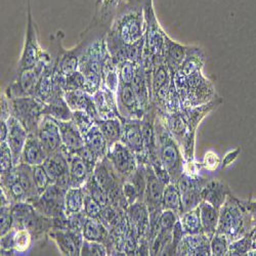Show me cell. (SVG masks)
<instances>
[{"instance_id":"4316f807","label":"cell","mask_w":256,"mask_h":256,"mask_svg":"<svg viewBox=\"0 0 256 256\" xmlns=\"http://www.w3.org/2000/svg\"><path fill=\"white\" fill-rule=\"evenodd\" d=\"M199 209L203 232L211 239L218 230L220 209L206 201H202L200 203Z\"/></svg>"},{"instance_id":"30bf717a","label":"cell","mask_w":256,"mask_h":256,"mask_svg":"<svg viewBox=\"0 0 256 256\" xmlns=\"http://www.w3.org/2000/svg\"><path fill=\"white\" fill-rule=\"evenodd\" d=\"M36 136L44 146L48 156H50L62 150V138L60 132V126L58 120L44 115L42 117Z\"/></svg>"},{"instance_id":"cb8c5ba5","label":"cell","mask_w":256,"mask_h":256,"mask_svg":"<svg viewBox=\"0 0 256 256\" xmlns=\"http://www.w3.org/2000/svg\"><path fill=\"white\" fill-rule=\"evenodd\" d=\"M48 154L41 146L36 134H29L24 150L20 158V163H26L30 166L42 165L48 158Z\"/></svg>"},{"instance_id":"ba28073f","label":"cell","mask_w":256,"mask_h":256,"mask_svg":"<svg viewBox=\"0 0 256 256\" xmlns=\"http://www.w3.org/2000/svg\"><path fill=\"white\" fill-rule=\"evenodd\" d=\"M106 158L124 180L130 178L138 166L136 154L122 142H117L110 146Z\"/></svg>"},{"instance_id":"603a6c76","label":"cell","mask_w":256,"mask_h":256,"mask_svg":"<svg viewBox=\"0 0 256 256\" xmlns=\"http://www.w3.org/2000/svg\"><path fill=\"white\" fill-rule=\"evenodd\" d=\"M192 48L184 46L178 42L170 39L165 35V44H164V60L168 66L170 72H176L182 62L186 60L190 54Z\"/></svg>"},{"instance_id":"f6af8a7d","label":"cell","mask_w":256,"mask_h":256,"mask_svg":"<svg viewBox=\"0 0 256 256\" xmlns=\"http://www.w3.org/2000/svg\"><path fill=\"white\" fill-rule=\"evenodd\" d=\"M85 192V190H84ZM102 207L96 202L88 193L85 192V197H84V207H83V212L84 214L88 218H94L98 220L100 222L102 218Z\"/></svg>"},{"instance_id":"74e56055","label":"cell","mask_w":256,"mask_h":256,"mask_svg":"<svg viewBox=\"0 0 256 256\" xmlns=\"http://www.w3.org/2000/svg\"><path fill=\"white\" fill-rule=\"evenodd\" d=\"M230 241L222 234L216 232L210 239L211 255L214 256H226L228 255Z\"/></svg>"},{"instance_id":"83f0119b","label":"cell","mask_w":256,"mask_h":256,"mask_svg":"<svg viewBox=\"0 0 256 256\" xmlns=\"http://www.w3.org/2000/svg\"><path fill=\"white\" fill-rule=\"evenodd\" d=\"M96 124L98 126L106 142H108L109 146L117 142H121L123 134V124L120 118H98L96 120Z\"/></svg>"},{"instance_id":"f35d334b","label":"cell","mask_w":256,"mask_h":256,"mask_svg":"<svg viewBox=\"0 0 256 256\" xmlns=\"http://www.w3.org/2000/svg\"><path fill=\"white\" fill-rule=\"evenodd\" d=\"M14 168V156L8 142H0V174H8Z\"/></svg>"},{"instance_id":"7c38bea8","label":"cell","mask_w":256,"mask_h":256,"mask_svg":"<svg viewBox=\"0 0 256 256\" xmlns=\"http://www.w3.org/2000/svg\"><path fill=\"white\" fill-rule=\"evenodd\" d=\"M48 238L56 243L62 255H80V249L84 241L82 230L52 228L48 232Z\"/></svg>"},{"instance_id":"8fae6325","label":"cell","mask_w":256,"mask_h":256,"mask_svg":"<svg viewBox=\"0 0 256 256\" xmlns=\"http://www.w3.org/2000/svg\"><path fill=\"white\" fill-rule=\"evenodd\" d=\"M123 134L121 142L136 154L138 163L148 164L144 151L142 119H123Z\"/></svg>"},{"instance_id":"9c48e42d","label":"cell","mask_w":256,"mask_h":256,"mask_svg":"<svg viewBox=\"0 0 256 256\" xmlns=\"http://www.w3.org/2000/svg\"><path fill=\"white\" fill-rule=\"evenodd\" d=\"M207 182L208 178H205L201 176H190L186 174H182V176L178 180L176 184L180 192L182 213L194 209L200 205L202 202V190Z\"/></svg>"},{"instance_id":"277c9868","label":"cell","mask_w":256,"mask_h":256,"mask_svg":"<svg viewBox=\"0 0 256 256\" xmlns=\"http://www.w3.org/2000/svg\"><path fill=\"white\" fill-rule=\"evenodd\" d=\"M50 58L52 56L46 52L34 68L18 71L16 79L6 90L4 94L8 98L12 100L20 96H34L38 81Z\"/></svg>"},{"instance_id":"ac0fdd59","label":"cell","mask_w":256,"mask_h":256,"mask_svg":"<svg viewBox=\"0 0 256 256\" xmlns=\"http://www.w3.org/2000/svg\"><path fill=\"white\" fill-rule=\"evenodd\" d=\"M176 255L209 256L211 255L210 238L204 232L184 234L176 249Z\"/></svg>"},{"instance_id":"2e32d148","label":"cell","mask_w":256,"mask_h":256,"mask_svg":"<svg viewBox=\"0 0 256 256\" xmlns=\"http://www.w3.org/2000/svg\"><path fill=\"white\" fill-rule=\"evenodd\" d=\"M6 122L8 125V136L6 142L12 152L14 166H16L20 163V158H22V153L29 132L24 125L12 115L6 120Z\"/></svg>"},{"instance_id":"f5cc1de1","label":"cell","mask_w":256,"mask_h":256,"mask_svg":"<svg viewBox=\"0 0 256 256\" xmlns=\"http://www.w3.org/2000/svg\"><path fill=\"white\" fill-rule=\"evenodd\" d=\"M8 136V125L4 120H0V142H6Z\"/></svg>"},{"instance_id":"836d02e7","label":"cell","mask_w":256,"mask_h":256,"mask_svg":"<svg viewBox=\"0 0 256 256\" xmlns=\"http://www.w3.org/2000/svg\"><path fill=\"white\" fill-rule=\"evenodd\" d=\"M84 190L86 193L96 201L98 202L102 208L108 206L110 204V200L108 195H106L104 188L96 182L94 174L88 178L86 184H84Z\"/></svg>"},{"instance_id":"6da1fadb","label":"cell","mask_w":256,"mask_h":256,"mask_svg":"<svg viewBox=\"0 0 256 256\" xmlns=\"http://www.w3.org/2000/svg\"><path fill=\"white\" fill-rule=\"evenodd\" d=\"M252 228V218L244 201L230 193L220 207L216 232L224 234L232 242L250 232Z\"/></svg>"},{"instance_id":"5b68a950","label":"cell","mask_w":256,"mask_h":256,"mask_svg":"<svg viewBox=\"0 0 256 256\" xmlns=\"http://www.w3.org/2000/svg\"><path fill=\"white\" fill-rule=\"evenodd\" d=\"M10 102L12 115L24 125L29 134H36L44 117V104L34 96L14 98Z\"/></svg>"},{"instance_id":"52a82bcc","label":"cell","mask_w":256,"mask_h":256,"mask_svg":"<svg viewBox=\"0 0 256 256\" xmlns=\"http://www.w3.org/2000/svg\"><path fill=\"white\" fill-rule=\"evenodd\" d=\"M27 4H28L27 32H26V39H25L23 52L18 62V71H24V70L34 68L40 62V60L46 54V52L42 50V48L38 44L36 26L33 22L32 12H31V0H27Z\"/></svg>"},{"instance_id":"d6a6232c","label":"cell","mask_w":256,"mask_h":256,"mask_svg":"<svg viewBox=\"0 0 256 256\" xmlns=\"http://www.w3.org/2000/svg\"><path fill=\"white\" fill-rule=\"evenodd\" d=\"M180 222L182 224L184 234H195L204 232L200 218L199 206L184 212L180 216Z\"/></svg>"},{"instance_id":"b9f144b4","label":"cell","mask_w":256,"mask_h":256,"mask_svg":"<svg viewBox=\"0 0 256 256\" xmlns=\"http://www.w3.org/2000/svg\"><path fill=\"white\" fill-rule=\"evenodd\" d=\"M71 120L78 127V130L83 136L96 124V120L85 111H73Z\"/></svg>"},{"instance_id":"e575fe53","label":"cell","mask_w":256,"mask_h":256,"mask_svg":"<svg viewBox=\"0 0 256 256\" xmlns=\"http://www.w3.org/2000/svg\"><path fill=\"white\" fill-rule=\"evenodd\" d=\"M14 247L16 253H26L34 242L31 232L27 228H14Z\"/></svg>"},{"instance_id":"d4e9b609","label":"cell","mask_w":256,"mask_h":256,"mask_svg":"<svg viewBox=\"0 0 256 256\" xmlns=\"http://www.w3.org/2000/svg\"><path fill=\"white\" fill-rule=\"evenodd\" d=\"M85 146L98 158V161L106 158L109 150V144L96 124L83 136Z\"/></svg>"},{"instance_id":"60d3db41","label":"cell","mask_w":256,"mask_h":256,"mask_svg":"<svg viewBox=\"0 0 256 256\" xmlns=\"http://www.w3.org/2000/svg\"><path fill=\"white\" fill-rule=\"evenodd\" d=\"M82 256H106L109 255L108 249L104 243L84 240L80 249Z\"/></svg>"},{"instance_id":"f1b7e54d","label":"cell","mask_w":256,"mask_h":256,"mask_svg":"<svg viewBox=\"0 0 256 256\" xmlns=\"http://www.w3.org/2000/svg\"><path fill=\"white\" fill-rule=\"evenodd\" d=\"M82 234L84 240L106 244L109 239L110 230L102 222L88 218L82 228Z\"/></svg>"},{"instance_id":"e0dca14e","label":"cell","mask_w":256,"mask_h":256,"mask_svg":"<svg viewBox=\"0 0 256 256\" xmlns=\"http://www.w3.org/2000/svg\"><path fill=\"white\" fill-rule=\"evenodd\" d=\"M126 216L130 224H132L138 234V242L148 240L150 236V213L144 201H138L126 209Z\"/></svg>"},{"instance_id":"c3c4849f","label":"cell","mask_w":256,"mask_h":256,"mask_svg":"<svg viewBox=\"0 0 256 256\" xmlns=\"http://www.w3.org/2000/svg\"><path fill=\"white\" fill-rule=\"evenodd\" d=\"M220 165H222V160L216 152L208 151L205 153L202 161L203 168L208 170V172H216Z\"/></svg>"},{"instance_id":"7bdbcfd3","label":"cell","mask_w":256,"mask_h":256,"mask_svg":"<svg viewBox=\"0 0 256 256\" xmlns=\"http://www.w3.org/2000/svg\"><path fill=\"white\" fill-rule=\"evenodd\" d=\"M12 204H2L0 208V237L4 236L14 228V218L12 214Z\"/></svg>"},{"instance_id":"ffe728a7","label":"cell","mask_w":256,"mask_h":256,"mask_svg":"<svg viewBox=\"0 0 256 256\" xmlns=\"http://www.w3.org/2000/svg\"><path fill=\"white\" fill-rule=\"evenodd\" d=\"M64 98H65L72 112L85 111L94 120L98 118V110L92 94L82 90H66L64 92Z\"/></svg>"},{"instance_id":"9a60e30c","label":"cell","mask_w":256,"mask_h":256,"mask_svg":"<svg viewBox=\"0 0 256 256\" xmlns=\"http://www.w3.org/2000/svg\"><path fill=\"white\" fill-rule=\"evenodd\" d=\"M58 123L62 138V151L69 159V157L77 155L85 146L83 134L72 120L58 121Z\"/></svg>"},{"instance_id":"5bb4252c","label":"cell","mask_w":256,"mask_h":256,"mask_svg":"<svg viewBox=\"0 0 256 256\" xmlns=\"http://www.w3.org/2000/svg\"><path fill=\"white\" fill-rule=\"evenodd\" d=\"M42 165L48 172L52 184H56L65 190L72 186L69 172V160L62 150L48 156Z\"/></svg>"},{"instance_id":"681fc988","label":"cell","mask_w":256,"mask_h":256,"mask_svg":"<svg viewBox=\"0 0 256 256\" xmlns=\"http://www.w3.org/2000/svg\"><path fill=\"white\" fill-rule=\"evenodd\" d=\"M243 201H244V205L246 206L247 210L250 212L251 218H252L253 228L250 234L253 237V239L256 240V201H251V200H243Z\"/></svg>"},{"instance_id":"8d00e7d4","label":"cell","mask_w":256,"mask_h":256,"mask_svg":"<svg viewBox=\"0 0 256 256\" xmlns=\"http://www.w3.org/2000/svg\"><path fill=\"white\" fill-rule=\"evenodd\" d=\"M253 242L254 239L251 236V234L248 232L245 236L232 241L230 244V250H228V255H247L248 251L252 249L253 247Z\"/></svg>"},{"instance_id":"7dc6e473","label":"cell","mask_w":256,"mask_h":256,"mask_svg":"<svg viewBox=\"0 0 256 256\" xmlns=\"http://www.w3.org/2000/svg\"><path fill=\"white\" fill-rule=\"evenodd\" d=\"M122 192H123V196H124L128 206L132 204H134L138 201H140V194L138 192V188L130 180H124L123 186H122Z\"/></svg>"},{"instance_id":"ab89813d","label":"cell","mask_w":256,"mask_h":256,"mask_svg":"<svg viewBox=\"0 0 256 256\" xmlns=\"http://www.w3.org/2000/svg\"><path fill=\"white\" fill-rule=\"evenodd\" d=\"M33 180L38 196H40L42 193H44L46 190L52 184L48 172H46L44 165L33 166Z\"/></svg>"},{"instance_id":"8992f818","label":"cell","mask_w":256,"mask_h":256,"mask_svg":"<svg viewBox=\"0 0 256 256\" xmlns=\"http://www.w3.org/2000/svg\"><path fill=\"white\" fill-rule=\"evenodd\" d=\"M66 190H67L56 184H52L46 190L44 193H42L29 203H31L37 211L46 216L52 218L65 216Z\"/></svg>"},{"instance_id":"d6986e66","label":"cell","mask_w":256,"mask_h":256,"mask_svg":"<svg viewBox=\"0 0 256 256\" xmlns=\"http://www.w3.org/2000/svg\"><path fill=\"white\" fill-rule=\"evenodd\" d=\"M94 104L98 110V118L100 119H111V118H120L122 117L119 113L117 106L116 94L113 92L108 88L102 84V88L92 94Z\"/></svg>"},{"instance_id":"d590c367","label":"cell","mask_w":256,"mask_h":256,"mask_svg":"<svg viewBox=\"0 0 256 256\" xmlns=\"http://www.w3.org/2000/svg\"><path fill=\"white\" fill-rule=\"evenodd\" d=\"M140 64L132 62V60H125L122 62L118 65V72H119V81L122 84L132 85L134 77L136 75L138 69Z\"/></svg>"},{"instance_id":"f546056e","label":"cell","mask_w":256,"mask_h":256,"mask_svg":"<svg viewBox=\"0 0 256 256\" xmlns=\"http://www.w3.org/2000/svg\"><path fill=\"white\" fill-rule=\"evenodd\" d=\"M14 172L18 176V178L20 184H22L23 188L26 192L27 197H28L27 202H31L33 199L38 197L34 180H33V166H30L22 162L18 165L14 166Z\"/></svg>"},{"instance_id":"bcb514c9","label":"cell","mask_w":256,"mask_h":256,"mask_svg":"<svg viewBox=\"0 0 256 256\" xmlns=\"http://www.w3.org/2000/svg\"><path fill=\"white\" fill-rule=\"evenodd\" d=\"M180 220V216L172 210H163L158 220V226L161 230L172 232L176 224Z\"/></svg>"},{"instance_id":"816d5d0a","label":"cell","mask_w":256,"mask_h":256,"mask_svg":"<svg viewBox=\"0 0 256 256\" xmlns=\"http://www.w3.org/2000/svg\"><path fill=\"white\" fill-rule=\"evenodd\" d=\"M12 116V109H10V100L6 94L2 96V119L6 121Z\"/></svg>"},{"instance_id":"f907efd6","label":"cell","mask_w":256,"mask_h":256,"mask_svg":"<svg viewBox=\"0 0 256 256\" xmlns=\"http://www.w3.org/2000/svg\"><path fill=\"white\" fill-rule=\"evenodd\" d=\"M240 153H241V148H234V151L228 152V153L224 156V160L222 161V165H220V166H222L224 169L226 168V167H228L230 165H232V163L234 162V160H236V159L238 158V156L240 155Z\"/></svg>"},{"instance_id":"ee69618b","label":"cell","mask_w":256,"mask_h":256,"mask_svg":"<svg viewBox=\"0 0 256 256\" xmlns=\"http://www.w3.org/2000/svg\"><path fill=\"white\" fill-rule=\"evenodd\" d=\"M66 90L86 92V79L79 70L66 76L65 92Z\"/></svg>"},{"instance_id":"484cf974","label":"cell","mask_w":256,"mask_h":256,"mask_svg":"<svg viewBox=\"0 0 256 256\" xmlns=\"http://www.w3.org/2000/svg\"><path fill=\"white\" fill-rule=\"evenodd\" d=\"M69 172L72 186H84L88 178L94 174V170L80 156L69 157ZM71 186V188H72Z\"/></svg>"},{"instance_id":"4fadbf2b","label":"cell","mask_w":256,"mask_h":256,"mask_svg":"<svg viewBox=\"0 0 256 256\" xmlns=\"http://www.w3.org/2000/svg\"><path fill=\"white\" fill-rule=\"evenodd\" d=\"M116 98L122 119H142L146 111L142 108L132 85L119 83Z\"/></svg>"},{"instance_id":"3957f363","label":"cell","mask_w":256,"mask_h":256,"mask_svg":"<svg viewBox=\"0 0 256 256\" xmlns=\"http://www.w3.org/2000/svg\"><path fill=\"white\" fill-rule=\"evenodd\" d=\"M142 8L138 2L126 4L114 16L110 31L126 44H134L144 36Z\"/></svg>"},{"instance_id":"4dcf8cb0","label":"cell","mask_w":256,"mask_h":256,"mask_svg":"<svg viewBox=\"0 0 256 256\" xmlns=\"http://www.w3.org/2000/svg\"><path fill=\"white\" fill-rule=\"evenodd\" d=\"M162 209L172 210L180 216L182 214V201L176 184L170 182L165 186L162 197Z\"/></svg>"},{"instance_id":"1f68e13d","label":"cell","mask_w":256,"mask_h":256,"mask_svg":"<svg viewBox=\"0 0 256 256\" xmlns=\"http://www.w3.org/2000/svg\"><path fill=\"white\" fill-rule=\"evenodd\" d=\"M84 197L85 192L83 186H72L66 190L65 213L67 216L83 211Z\"/></svg>"},{"instance_id":"7402d4cb","label":"cell","mask_w":256,"mask_h":256,"mask_svg":"<svg viewBox=\"0 0 256 256\" xmlns=\"http://www.w3.org/2000/svg\"><path fill=\"white\" fill-rule=\"evenodd\" d=\"M230 193L232 192L228 184L220 180H208L202 190L201 197L202 201H206L220 209Z\"/></svg>"},{"instance_id":"7a4b0ae2","label":"cell","mask_w":256,"mask_h":256,"mask_svg":"<svg viewBox=\"0 0 256 256\" xmlns=\"http://www.w3.org/2000/svg\"><path fill=\"white\" fill-rule=\"evenodd\" d=\"M155 136L156 154L169 174L172 182L176 184L184 174V159L180 144L168 132L158 112L155 121Z\"/></svg>"},{"instance_id":"44dd1931","label":"cell","mask_w":256,"mask_h":256,"mask_svg":"<svg viewBox=\"0 0 256 256\" xmlns=\"http://www.w3.org/2000/svg\"><path fill=\"white\" fill-rule=\"evenodd\" d=\"M64 90H54L48 100L44 104V116H50L58 121H69L72 119L73 112L64 98Z\"/></svg>"}]
</instances>
